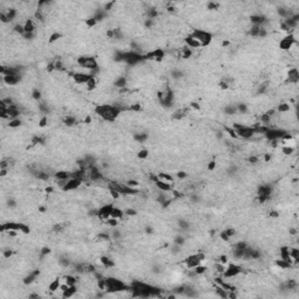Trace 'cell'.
<instances>
[{"label": "cell", "mask_w": 299, "mask_h": 299, "mask_svg": "<svg viewBox=\"0 0 299 299\" xmlns=\"http://www.w3.org/2000/svg\"><path fill=\"white\" fill-rule=\"evenodd\" d=\"M19 232H21V234L28 235V234H30V228H29L28 224H26V223H20Z\"/></svg>", "instance_id": "4316f807"}, {"label": "cell", "mask_w": 299, "mask_h": 299, "mask_svg": "<svg viewBox=\"0 0 299 299\" xmlns=\"http://www.w3.org/2000/svg\"><path fill=\"white\" fill-rule=\"evenodd\" d=\"M186 243V238H185V236L183 235H176L175 237H174V244H178V245H183Z\"/></svg>", "instance_id": "484cf974"}, {"label": "cell", "mask_w": 299, "mask_h": 299, "mask_svg": "<svg viewBox=\"0 0 299 299\" xmlns=\"http://www.w3.org/2000/svg\"><path fill=\"white\" fill-rule=\"evenodd\" d=\"M191 36L196 39L200 43H201V47H206L208 46L213 40V35L209 33V32H206V30H202V29H194L191 34Z\"/></svg>", "instance_id": "6da1fadb"}, {"label": "cell", "mask_w": 299, "mask_h": 299, "mask_svg": "<svg viewBox=\"0 0 299 299\" xmlns=\"http://www.w3.org/2000/svg\"><path fill=\"white\" fill-rule=\"evenodd\" d=\"M76 291H77L76 285H74V286H69V289H68L67 291L62 292V297H63V298H70V297H74V296H75V293H76Z\"/></svg>", "instance_id": "4fadbf2b"}, {"label": "cell", "mask_w": 299, "mask_h": 299, "mask_svg": "<svg viewBox=\"0 0 299 299\" xmlns=\"http://www.w3.org/2000/svg\"><path fill=\"white\" fill-rule=\"evenodd\" d=\"M148 155H150V151L148 150H146V148H143V150H140L139 152H138V159H142V160H145V159H147L148 158Z\"/></svg>", "instance_id": "d4e9b609"}, {"label": "cell", "mask_w": 299, "mask_h": 299, "mask_svg": "<svg viewBox=\"0 0 299 299\" xmlns=\"http://www.w3.org/2000/svg\"><path fill=\"white\" fill-rule=\"evenodd\" d=\"M213 269H214V271L216 272V273H219V275H223V272L226 271V269H227V264H223V263H221V262H215L214 263V265H213Z\"/></svg>", "instance_id": "8fae6325"}, {"label": "cell", "mask_w": 299, "mask_h": 299, "mask_svg": "<svg viewBox=\"0 0 299 299\" xmlns=\"http://www.w3.org/2000/svg\"><path fill=\"white\" fill-rule=\"evenodd\" d=\"M187 178H188V174L186 173V172H183V171L176 172V179H178V180H185V179H187Z\"/></svg>", "instance_id": "836d02e7"}, {"label": "cell", "mask_w": 299, "mask_h": 299, "mask_svg": "<svg viewBox=\"0 0 299 299\" xmlns=\"http://www.w3.org/2000/svg\"><path fill=\"white\" fill-rule=\"evenodd\" d=\"M83 182H84V181H83L82 179H78V178H70V179L67 181V183H66L63 191H64V192L75 191V189H77L78 187H81V186L83 185Z\"/></svg>", "instance_id": "3957f363"}, {"label": "cell", "mask_w": 299, "mask_h": 299, "mask_svg": "<svg viewBox=\"0 0 299 299\" xmlns=\"http://www.w3.org/2000/svg\"><path fill=\"white\" fill-rule=\"evenodd\" d=\"M154 23H155V20H153V19L146 18V19L144 20V27L145 28H152Z\"/></svg>", "instance_id": "f546056e"}, {"label": "cell", "mask_w": 299, "mask_h": 299, "mask_svg": "<svg viewBox=\"0 0 299 299\" xmlns=\"http://www.w3.org/2000/svg\"><path fill=\"white\" fill-rule=\"evenodd\" d=\"M63 123H64V125L68 126V127H71V126H74L76 124V118L74 116H67L64 119H63Z\"/></svg>", "instance_id": "44dd1931"}, {"label": "cell", "mask_w": 299, "mask_h": 299, "mask_svg": "<svg viewBox=\"0 0 299 299\" xmlns=\"http://www.w3.org/2000/svg\"><path fill=\"white\" fill-rule=\"evenodd\" d=\"M61 38H63V35L61 34V33H58V32H54L50 36H49L48 39V42L49 43H54V42H56L58 40L61 39Z\"/></svg>", "instance_id": "603a6c76"}, {"label": "cell", "mask_w": 299, "mask_h": 299, "mask_svg": "<svg viewBox=\"0 0 299 299\" xmlns=\"http://www.w3.org/2000/svg\"><path fill=\"white\" fill-rule=\"evenodd\" d=\"M71 76H73V79L76 84H86L87 81L90 78V75L84 71H75Z\"/></svg>", "instance_id": "277c9868"}, {"label": "cell", "mask_w": 299, "mask_h": 299, "mask_svg": "<svg viewBox=\"0 0 299 299\" xmlns=\"http://www.w3.org/2000/svg\"><path fill=\"white\" fill-rule=\"evenodd\" d=\"M12 255H13V251L10 250V249H8V250H6V251H4V252H2V256H4L5 258H10V257H11V256H12Z\"/></svg>", "instance_id": "ab89813d"}, {"label": "cell", "mask_w": 299, "mask_h": 299, "mask_svg": "<svg viewBox=\"0 0 299 299\" xmlns=\"http://www.w3.org/2000/svg\"><path fill=\"white\" fill-rule=\"evenodd\" d=\"M23 29H25V33H35V29H36L35 22L32 19H27L23 23Z\"/></svg>", "instance_id": "52a82bcc"}, {"label": "cell", "mask_w": 299, "mask_h": 299, "mask_svg": "<svg viewBox=\"0 0 299 299\" xmlns=\"http://www.w3.org/2000/svg\"><path fill=\"white\" fill-rule=\"evenodd\" d=\"M96 23H97V21L94 19V17H92V18H88V19H86V25H87L88 28H92Z\"/></svg>", "instance_id": "4dcf8cb0"}, {"label": "cell", "mask_w": 299, "mask_h": 299, "mask_svg": "<svg viewBox=\"0 0 299 299\" xmlns=\"http://www.w3.org/2000/svg\"><path fill=\"white\" fill-rule=\"evenodd\" d=\"M220 238H221L223 242H229V241H230V237H229V236L227 235V232H224V230H223V232H221V234H220Z\"/></svg>", "instance_id": "d590c367"}, {"label": "cell", "mask_w": 299, "mask_h": 299, "mask_svg": "<svg viewBox=\"0 0 299 299\" xmlns=\"http://www.w3.org/2000/svg\"><path fill=\"white\" fill-rule=\"evenodd\" d=\"M242 268L238 264H232V263H228L227 264V269L223 272V277L224 278H234L237 277L238 275H241Z\"/></svg>", "instance_id": "7a4b0ae2"}, {"label": "cell", "mask_w": 299, "mask_h": 299, "mask_svg": "<svg viewBox=\"0 0 299 299\" xmlns=\"http://www.w3.org/2000/svg\"><path fill=\"white\" fill-rule=\"evenodd\" d=\"M133 139L138 143H145L148 139V135L145 133V132H138V133L133 135Z\"/></svg>", "instance_id": "5bb4252c"}, {"label": "cell", "mask_w": 299, "mask_h": 299, "mask_svg": "<svg viewBox=\"0 0 299 299\" xmlns=\"http://www.w3.org/2000/svg\"><path fill=\"white\" fill-rule=\"evenodd\" d=\"M63 282H66L69 286H74V285L77 284V278L75 276H73V275H67V276L63 277Z\"/></svg>", "instance_id": "2e32d148"}, {"label": "cell", "mask_w": 299, "mask_h": 299, "mask_svg": "<svg viewBox=\"0 0 299 299\" xmlns=\"http://www.w3.org/2000/svg\"><path fill=\"white\" fill-rule=\"evenodd\" d=\"M224 232H227V235L232 238V237H234L235 235H236V230L234 229V228H227V229H224Z\"/></svg>", "instance_id": "e575fe53"}, {"label": "cell", "mask_w": 299, "mask_h": 299, "mask_svg": "<svg viewBox=\"0 0 299 299\" xmlns=\"http://www.w3.org/2000/svg\"><path fill=\"white\" fill-rule=\"evenodd\" d=\"M124 214H125V215H129V216H135V215H137V210L132 209V208H127Z\"/></svg>", "instance_id": "f35d334b"}, {"label": "cell", "mask_w": 299, "mask_h": 299, "mask_svg": "<svg viewBox=\"0 0 299 299\" xmlns=\"http://www.w3.org/2000/svg\"><path fill=\"white\" fill-rule=\"evenodd\" d=\"M293 152H294V147L291 146V145H286V146H283V147H282V153H283V154L291 155Z\"/></svg>", "instance_id": "cb8c5ba5"}, {"label": "cell", "mask_w": 299, "mask_h": 299, "mask_svg": "<svg viewBox=\"0 0 299 299\" xmlns=\"http://www.w3.org/2000/svg\"><path fill=\"white\" fill-rule=\"evenodd\" d=\"M269 215H270L271 219H277V217H279V213L277 212V210H271Z\"/></svg>", "instance_id": "60d3db41"}, {"label": "cell", "mask_w": 299, "mask_h": 299, "mask_svg": "<svg viewBox=\"0 0 299 299\" xmlns=\"http://www.w3.org/2000/svg\"><path fill=\"white\" fill-rule=\"evenodd\" d=\"M185 42H186V46L191 49H196V48H200V47H201V43H200L196 39L192 38L191 35H188V36L185 39Z\"/></svg>", "instance_id": "8992f818"}, {"label": "cell", "mask_w": 299, "mask_h": 299, "mask_svg": "<svg viewBox=\"0 0 299 299\" xmlns=\"http://www.w3.org/2000/svg\"><path fill=\"white\" fill-rule=\"evenodd\" d=\"M50 248L49 247H43V248H41V250H40V255H41V257L43 258V257H46V256H48L49 254H50Z\"/></svg>", "instance_id": "d6a6232c"}, {"label": "cell", "mask_w": 299, "mask_h": 299, "mask_svg": "<svg viewBox=\"0 0 299 299\" xmlns=\"http://www.w3.org/2000/svg\"><path fill=\"white\" fill-rule=\"evenodd\" d=\"M8 127H11V129H18V127H20V126L22 125V122L20 120L19 118H14V119H11V120H8Z\"/></svg>", "instance_id": "ffe728a7"}, {"label": "cell", "mask_w": 299, "mask_h": 299, "mask_svg": "<svg viewBox=\"0 0 299 299\" xmlns=\"http://www.w3.org/2000/svg\"><path fill=\"white\" fill-rule=\"evenodd\" d=\"M60 285H61V279L60 278H56V279L51 280L49 283L48 285V290L50 292H56V291H60Z\"/></svg>", "instance_id": "7c38bea8"}, {"label": "cell", "mask_w": 299, "mask_h": 299, "mask_svg": "<svg viewBox=\"0 0 299 299\" xmlns=\"http://www.w3.org/2000/svg\"><path fill=\"white\" fill-rule=\"evenodd\" d=\"M38 125H39V127H41V129H43V127H46V126L48 125V118L46 116H43L41 119L39 120V123H38Z\"/></svg>", "instance_id": "1f68e13d"}, {"label": "cell", "mask_w": 299, "mask_h": 299, "mask_svg": "<svg viewBox=\"0 0 299 299\" xmlns=\"http://www.w3.org/2000/svg\"><path fill=\"white\" fill-rule=\"evenodd\" d=\"M101 263L103 264V266L106 268V269H109V268H112L114 266V260H111V258H109L107 256H102L101 257Z\"/></svg>", "instance_id": "e0dca14e"}, {"label": "cell", "mask_w": 299, "mask_h": 299, "mask_svg": "<svg viewBox=\"0 0 299 299\" xmlns=\"http://www.w3.org/2000/svg\"><path fill=\"white\" fill-rule=\"evenodd\" d=\"M91 122H92V119H91V117L90 116H87L84 118V123H86V124H90Z\"/></svg>", "instance_id": "ee69618b"}, {"label": "cell", "mask_w": 299, "mask_h": 299, "mask_svg": "<svg viewBox=\"0 0 299 299\" xmlns=\"http://www.w3.org/2000/svg\"><path fill=\"white\" fill-rule=\"evenodd\" d=\"M56 180H68L71 178V172H67V171H58L54 174Z\"/></svg>", "instance_id": "9c48e42d"}, {"label": "cell", "mask_w": 299, "mask_h": 299, "mask_svg": "<svg viewBox=\"0 0 299 299\" xmlns=\"http://www.w3.org/2000/svg\"><path fill=\"white\" fill-rule=\"evenodd\" d=\"M206 5H207V8L210 11L219 10V6H220V4L219 2H215V1H208Z\"/></svg>", "instance_id": "f1b7e54d"}, {"label": "cell", "mask_w": 299, "mask_h": 299, "mask_svg": "<svg viewBox=\"0 0 299 299\" xmlns=\"http://www.w3.org/2000/svg\"><path fill=\"white\" fill-rule=\"evenodd\" d=\"M224 114H226V115H229V116L237 114L236 105H234V104H229V105H227L226 107H224Z\"/></svg>", "instance_id": "7402d4cb"}, {"label": "cell", "mask_w": 299, "mask_h": 299, "mask_svg": "<svg viewBox=\"0 0 299 299\" xmlns=\"http://www.w3.org/2000/svg\"><path fill=\"white\" fill-rule=\"evenodd\" d=\"M32 98H33L34 101H41L42 94H41V91H40L39 89H34V90L32 91Z\"/></svg>", "instance_id": "83f0119b"}, {"label": "cell", "mask_w": 299, "mask_h": 299, "mask_svg": "<svg viewBox=\"0 0 299 299\" xmlns=\"http://www.w3.org/2000/svg\"><path fill=\"white\" fill-rule=\"evenodd\" d=\"M299 79V73L297 68H292L290 69V71L288 73V82L292 83V84H297Z\"/></svg>", "instance_id": "5b68a950"}, {"label": "cell", "mask_w": 299, "mask_h": 299, "mask_svg": "<svg viewBox=\"0 0 299 299\" xmlns=\"http://www.w3.org/2000/svg\"><path fill=\"white\" fill-rule=\"evenodd\" d=\"M248 161H249L250 164H257V163L260 161V159H258L257 155H250L249 159H248Z\"/></svg>", "instance_id": "8d00e7d4"}, {"label": "cell", "mask_w": 299, "mask_h": 299, "mask_svg": "<svg viewBox=\"0 0 299 299\" xmlns=\"http://www.w3.org/2000/svg\"><path fill=\"white\" fill-rule=\"evenodd\" d=\"M180 55H181V58H185V60H188V58H192V55H193V50L191 48H188L187 46H185L182 49H181V51H180Z\"/></svg>", "instance_id": "9a60e30c"}, {"label": "cell", "mask_w": 299, "mask_h": 299, "mask_svg": "<svg viewBox=\"0 0 299 299\" xmlns=\"http://www.w3.org/2000/svg\"><path fill=\"white\" fill-rule=\"evenodd\" d=\"M191 106H192L193 109H195V110H200V104H199V103L193 102V103H191Z\"/></svg>", "instance_id": "7bdbcfd3"}, {"label": "cell", "mask_w": 299, "mask_h": 299, "mask_svg": "<svg viewBox=\"0 0 299 299\" xmlns=\"http://www.w3.org/2000/svg\"><path fill=\"white\" fill-rule=\"evenodd\" d=\"M290 109H291V106H290L289 103H280L279 105L277 106L276 111L279 112V114H286V112L290 111Z\"/></svg>", "instance_id": "d6986e66"}, {"label": "cell", "mask_w": 299, "mask_h": 299, "mask_svg": "<svg viewBox=\"0 0 299 299\" xmlns=\"http://www.w3.org/2000/svg\"><path fill=\"white\" fill-rule=\"evenodd\" d=\"M84 87L88 91H92L97 87V78L95 76H90V78L87 81V83L84 84Z\"/></svg>", "instance_id": "30bf717a"}, {"label": "cell", "mask_w": 299, "mask_h": 299, "mask_svg": "<svg viewBox=\"0 0 299 299\" xmlns=\"http://www.w3.org/2000/svg\"><path fill=\"white\" fill-rule=\"evenodd\" d=\"M276 265H277L278 268H280L282 270H288V269H290V268L292 266V265H291L290 263H288L286 260H282V258H279V260H276Z\"/></svg>", "instance_id": "ac0fdd59"}, {"label": "cell", "mask_w": 299, "mask_h": 299, "mask_svg": "<svg viewBox=\"0 0 299 299\" xmlns=\"http://www.w3.org/2000/svg\"><path fill=\"white\" fill-rule=\"evenodd\" d=\"M145 234H147V235L153 234V228H152L151 226H146V227H145Z\"/></svg>", "instance_id": "b9f144b4"}, {"label": "cell", "mask_w": 299, "mask_h": 299, "mask_svg": "<svg viewBox=\"0 0 299 299\" xmlns=\"http://www.w3.org/2000/svg\"><path fill=\"white\" fill-rule=\"evenodd\" d=\"M215 167H216V161L215 160H212V161H209L208 165H207V168H208V171H214L215 170Z\"/></svg>", "instance_id": "74e56055"}, {"label": "cell", "mask_w": 299, "mask_h": 299, "mask_svg": "<svg viewBox=\"0 0 299 299\" xmlns=\"http://www.w3.org/2000/svg\"><path fill=\"white\" fill-rule=\"evenodd\" d=\"M114 86L118 89H125L126 86H127V79H126L125 76H119V77H117V79L114 82Z\"/></svg>", "instance_id": "ba28073f"}]
</instances>
